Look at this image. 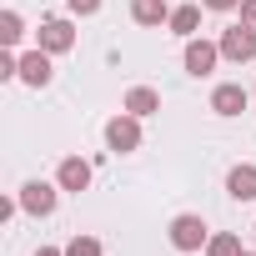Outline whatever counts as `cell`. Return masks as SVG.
Returning <instances> with one entry per match:
<instances>
[{
	"label": "cell",
	"instance_id": "1",
	"mask_svg": "<svg viewBox=\"0 0 256 256\" xmlns=\"http://www.w3.org/2000/svg\"><path fill=\"white\" fill-rule=\"evenodd\" d=\"M106 146H110L116 156H126V151H141V116H131V110L110 116V120H106Z\"/></svg>",
	"mask_w": 256,
	"mask_h": 256
},
{
	"label": "cell",
	"instance_id": "2",
	"mask_svg": "<svg viewBox=\"0 0 256 256\" xmlns=\"http://www.w3.org/2000/svg\"><path fill=\"white\" fill-rule=\"evenodd\" d=\"M206 241H211V226H206L196 211H181V216L171 221V246H176V251H206Z\"/></svg>",
	"mask_w": 256,
	"mask_h": 256
},
{
	"label": "cell",
	"instance_id": "3",
	"mask_svg": "<svg viewBox=\"0 0 256 256\" xmlns=\"http://www.w3.org/2000/svg\"><path fill=\"white\" fill-rule=\"evenodd\" d=\"M76 46V26L66 20V16H50V20H40V50H50V56H66Z\"/></svg>",
	"mask_w": 256,
	"mask_h": 256
},
{
	"label": "cell",
	"instance_id": "4",
	"mask_svg": "<svg viewBox=\"0 0 256 256\" xmlns=\"http://www.w3.org/2000/svg\"><path fill=\"white\" fill-rule=\"evenodd\" d=\"M181 60H186V70H191V76H211V70H216V60H221V40H196V36H191Z\"/></svg>",
	"mask_w": 256,
	"mask_h": 256
},
{
	"label": "cell",
	"instance_id": "5",
	"mask_svg": "<svg viewBox=\"0 0 256 256\" xmlns=\"http://www.w3.org/2000/svg\"><path fill=\"white\" fill-rule=\"evenodd\" d=\"M56 191H60V186H50V181H26V186H20V211H30V216H50L56 201H60Z\"/></svg>",
	"mask_w": 256,
	"mask_h": 256
},
{
	"label": "cell",
	"instance_id": "6",
	"mask_svg": "<svg viewBox=\"0 0 256 256\" xmlns=\"http://www.w3.org/2000/svg\"><path fill=\"white\" fill-rule=\"evenodd\" d=\"M221 56L236 60V66L256 60V30H251V26H231V30L221 36Z\"/></svg>",
	"mask_w": 256,
	"mask_h": 256
},
{
	"label": "cell",
	"instance_id": "7",
	"mask_svg": "<svg viewBox=\"0 0 256 256\" xmlns=\"http://www.w3.org/2000/svg\"><path fill=\"white\" fill-rule=\"evenodd\" d=\"M50 76H56V70H50V50L36 46L30 56H20V80H26V86L40 90V86H50Z\"/></svg>",
	"mask_w": 256,
	"mask_h": 256
},
{
	"label": "cell",
	"instance_id": "8",
	"mask_svg": "<svg viewBox=\"0 0 256 256\" xmlns=\"http://www.w3.org/2000/svg\"><path fill=\"white\" fill-rule=\"evenodd\" d=\"M56 186H60V191H86V186H90V161L66 156V161L56 166Z\"/></svg>",
	"mask_w": 256,
	"mask_h": 256
},
{
	"label": "cell",
	"instance_id": "9",
	"mask_svg": "<svg viewBox=\"0 0 256 256\" xmlns=\"http://www.w3.org/2000/svg\"><path fill=\"white\" fill-rule=\"evenodd\" d=\"M246 100H251V96H246L241 86H231V80L211 90V110H216V116H241V110H246Z\"/></svg>",
	"mask_w": 256,
	"mask_h": 256
},
{
	"label": "cell",
	"instance_id": "10",
	"mask_svg": "<svg viewBox=\"0 0 256 256\" xmlns=\"http://www.w3.org/2000/svg\"><path fill=\"white\" fill-rule=\"evenodd\" d=\"M226 191H231V201H256V166H251V161L231 166V176H226Z\"/></svg>",
	"mask_w": 256,
	"mask_h": 256
},
{
	"label": "cell",
	"instance_id": "11",
	"mask_svg": "<svg viewBox=\"0 0 256 256\" xmlns=\"http://www.w3.org/2000/svg\"><path fill=\"white\" fill-rule=\"evenodd\" d=\"M120 110H131V116H156V110H161V96H156L151 86H131V90H126V100H120Z\"/></svg>",
	"mask_w": 256,
	"mask_h": 256
},
{
	"label": "cell",
	"instance_id": "12",
	"mask_svg": "<svg viewBox=\"0 0 256 256\" xmlns=\"http://www.w3.org/2000/svg\"><path fill=\"white\" fill-rule=\"evenodd\" d=\"M131 20L136 26H166L171 6H166V0H131Z\"/></svg>",
	"mask_w": 256,
	"mask_h": 256
},
{
	"label": "cell",
	"instance_id": "13",
	"mask_svg": "<svg viewBox=\"0 0 256 256\" xmlns=\"http://www.w3.org/2000/svg\"><path fill=\"white\" fill-rule=\"evenodd\" d=\"M166 26H171V36H181V40H191V36L201 30V6H176Z\"/></svg>",
	"mask_w": 256,
	"mask_h": 256
},
{
	"label": "cell",
	"instance_id": "14",
	"mask_svg": "<svg viewBox=\"0 0 256 256\" xmlns=\"http://www.w3.org/2000/svg\"><path fill=\"white\" fill-rule=\"evenodd\" d=\"M26 36V20H20V10H0V40L6 46H16Z\"/></svg>",
	"mask_w": 256,
	"mask_h": 256
},
{
	"label": "cell",
	"instance_id": "15",
	"mask_svg": "<svg viewBox=\"0 0 256 256\" xmlns=\"http://www.w3.org/2000/svg\"><path fill=\"white\" fill-rule=\"evenodd\" d=\"M206 256H241V241L221 231V236H211V241H206Z\"/></svg>",
	"mask_w": 256,
	"mask_h": 256
},
{
	"label": "cell",
	"instance_id": "16",
	"mask_svg": "<svg viewBox=\"0 0 256 256\" xmlns=\"http://www.w3.org/2000/svg\"><path fill=\"white\" fill-rule=\"evenodd\" d=\"M66 256H106V251H100V241H96V236H70Z\"/></svg>",
	"mask_w": 256,
	"mask_h": 256
},
{
	"label": "cell",
	"instance_id": "17",
	"mask_svg": "<svg viewBox=\"0 0 256 256\" xmlns=\"http://www.w3.org/2000/svg\"><path fill=\"white\" fill-rule=\"evenodd\" d=\"M0 80H20V56H0Z\"/></svg>",
	"mask_w": 256,
	"mask_h": 256
},
{
	"label": "cell",
	"instance_id": "18",
	"mask_svg": "<svg viewBox=\"0 0 256 256\" xmlns=\"http://www.w3.org/2000/svg\"><path fill=\"white\" fill-rule=\"evenodd\" d=\"M66 6H70V16H96L100 0H66Z\"/></svg>",
	"mask_w": 256,
	"mask_h": 256
},
{
	"label": "cell",
	"instance_id": "19",
	"mask_svg": "<svg viewBox=\"0 0 256 256\" xmlns=\"http://www.w3.org/2000/svg\"><path fill=\"white\" fill-rule=\"evenodd\" d=\"M16 211H20V196H6V201H0V221H10Z\"/></svg>",
	"mask_w": 256,
	"mask_h": 256
},
{
	"label": "cell",
	"instance_id": "20",
	"mask_svg": "<svg viewBox=\"0 0 256 256\" xmlns=\"http://www.w3.org/2000/svg\"><path fill=\"white\" fill-rule=\"evenodd\" d=\"M241 26L256 30V0H241Z\"/></svg>",
	"mask_w": 256,
	"mask_h": 256
},
{
	"label": "cell",
	"instance_id": "21",
	"mask_svg": "<svg viewBox=\"0 0 256 256\" xmlns=\"http://www.w3.org/2000/svg\"><path fill=\"white\" fill-rule=\"evenodd\" d=\"M206 10H241V0H201Z\"/></svg>",
	"mask_w": 256,
	"mask_h": 256
},
{
	"label": "cell",
	"instance_id": "22",
	"mask_svg": "<svg viewBox=\"0 0 256 256\" xmlns=\"http://www.w3.org/2000/svg\"><path fill=\"white\" fill-rule=\"evenodd\" d=\"M36 256H66V251H60V246H40Z\"/></svg>",
	"mask_w": 256,
	"mask_h": 256
},
{
	"label": "cell",
	"instance_id": "23",
	"mask_svg": "<svg viewBox=\"0 0 256 256\" xmlns=\"http://www.w3.org/2000/svg\"><path fill=\"white\" fill-rule=\"evenodd\" d=\"M241 256H256V251H241Z\"/></svg>",
	"mask_w": 256,
	"mask_h": 256
},
{
	"label": "cell",
	"instance_id": "24",
	"mask_svg": "<svg viewBox=\"0 0 256 256\" xmlns=\"http://www.w3.org/2000/svg\"><path fill=\"white\" fill-rule=\"evenodd\" d=\"M251 231H256V226H251Z\"/></svg>",
	"mask_w": 256,
	"mask_h": 256
},
{
	"label": "cell",
	"instance_id": "25",
	"mask_svg": "<svg viewBox=\"0 0 256 256\" xmlns=\"http://www.w3.org/2000/svg\"><path fill=\"white\" fill-rule=\"evenodd\" d=\"M251 96H256V90H251Z\"/></svg>",
	"mask_w": 256,
	"mask_h": 256
}]
</instances>
